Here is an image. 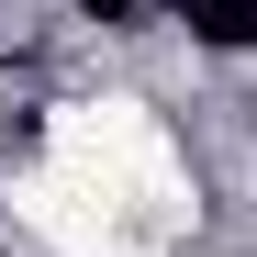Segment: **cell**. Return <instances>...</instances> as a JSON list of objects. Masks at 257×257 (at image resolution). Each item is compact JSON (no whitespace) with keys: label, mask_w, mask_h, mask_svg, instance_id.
<instances>
[{"label":"cell","mask_w":257,"mask_h":257,"mask_svg":"<svg viewBox=\"0 0 257 257\" xmlns=\"http://www.w3.org/2000/svg\"><path fill=\"white\" fill-rule=\"evenodd\" d=\"M190 34H201V45H257V0H190Z\"/></svg>","instance_id":"1"},{"label":"cell","mask_w":257,"mask_h":257,"mask_svg":"<svg viewBox=\"0 0 257 257\" xmlns=\"http://www.w3.org/2000/svg\"><path fill=\"white\" fill-rule=\"evenodd\" d=\"M146 12V0H90V23H135Z\"/></svg>","instance_id":"2"}]
</instances>
